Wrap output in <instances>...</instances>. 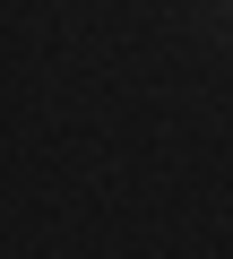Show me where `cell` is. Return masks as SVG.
Instances as JSON below:
<instances>
[{
	"label": "cell",
	"instance_id": "cell-1",
	"mask_svg": "<svg viewBox=\"0 0 233 259\" xmlns=\"http://www.w3.org/2000/svg\"><path fill=\"white\" fill-rule=\"evenodd\" d=\"M216 26H233V0H216Z\"/></svg>",
	"mask_w": 233,
	"mask_h": 259
}]
</instances>
